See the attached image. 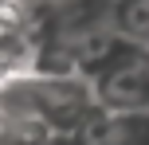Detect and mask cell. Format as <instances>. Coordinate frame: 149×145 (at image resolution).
Returning a JSON list of instances; mask_svg holds the SVG:
<instances>
[{
  "mask_svg": "<svg viewBox=\"0 0 149 145\" xmlns=\"http://www.w3.org/2000/svg\"><path fill=\"white\" fill-rule=\"evenodd\" d=\"M106 98L114 102H145L149 98V59L134 51H122L106 78Z\"/></svg>",
  "mask_w": 149,
  "mask_h": 145,
  "instance_id": "cell-1",
  "label": "cell"
},
{
  "mask_svg": "<svg viewBox=\"0 0 149 145\" xmlns=\"http://www.w3.org/2000/svg\"><path fill=\"white\" fill-rule=\"evenodd\" d=\"M114 145H149V122H141V118L137 122H126Z\"/></svg>",
  "mask_w": 149,
  "mask_h": 145,
  "instance_id": "cell-2",
  "label": "cell"
}]
</instances>
